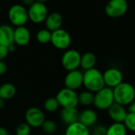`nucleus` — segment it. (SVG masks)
<instances>
[{"instance_id":"obj_1","label":"nucleus","mask_w":135,"mask_h":135,"mask_svg":"<svg viewBox=\"0 0 135 135\" xmlns=\"http://www.w3.org/2000/svg\"><path fill=\"white\" fill-rule=\"evenodd\" d=\"M114 103L123 107L129 106L135 99V88L127 82H122L113 89Z\"/></svg>"},{"instance_id":"obj_2","label":"nucleus","mask_w":135,"mask_h":135,"mask_svg":"<svg viewBox=\"0 0 135 135\" xmlns=\"http://www.w3.org/2000/svg\"><path fill=\"white\" fill-rule=\"evenodd\" d=\"M83 85L92 93L99 91L105 87L103 73L95 68L84 71L83 73Z\"/></svg>"},{"instance_id":"obj_3","label":"nucleus","mask_w":135,"mask_h":135,"mask_svg":"<svg viewBox=\"0 0 135 135\" xmlns=\"http://www.w3.org/2000/svg\"><path fill=\"white\" fill-rule=\"evenodd\" d=\"M113 103H114V99L111 88L104 87L94 94L93 105L96 109L106 110H108Z\"/></svg>"},{"instance_id":"obj_4","label":"nucleus","mask_w":135,"mask_h":135,"mask_svg":"<svg viewBox=\"0 0 135 135\" xmlns=\"http://www.w3.org/2000/svg\"><path fill=\"white\" fill-rule=\"evenodd\" d=\"M56 99L62 108H76L79 105L76 91L66 88H62L57 92Z\"/></svg>"},{"instance_id":"obj_5","label":"nucleus","mask_w":135,"mask_h":135,"mask_svg":"<svg viewBox=\"0 0 135 135\" xmlns=\"http://www.w3.org/2000/svg\"><path fill=\"white\" fill-rule=\"evenodd\" d=\"M8 18L11 23L16 26H23L29 20L28 12L23 5H13L8 11Z\"/></svg>"},{"instance_id":"obj_6","label":"nucleus","mask_w":135,"mask_h":135,"mask_svg":"<svg viewBox=\"0 0 135 135\" xmlns=\"http://www.w3.org/2000/svg\"><path fill=\"white\" fill-rule=\"evenodd\" d=\"M81 54L76 49L66 50L61 57V65L68 72L78 69L80 66Z\"/></svg>"},{"instance_id":"obj_7","label":"nucleus","mask_w":135,"mask_h":135,"mask_svg":"<svg viewBox=\"0 0 135 135\" xmlns=\"http://www.w3.org/2000/svg\"><path fill=\"white\" fill-rule=\"evenodd\" d=\"M128 10L127 0H110L105 7L106 15L111 18L123 16Z\"/></svg>"},{"instance_id":"obj_8","label":"nucleus","mask_w":135,"mask_h":135,"mask_svg":"<svg viewBox=\"0 0 135 135\" xmlns=\"http://www.w3.org/2000/svg\"><path fill=\"white\" fill-rule=\"evenodd\" d=\"M28 18L35 24L41 23L45 21L48 16V8L45 3L35 2L27 10Z\"/></svg>"},{"instance_id":"obj_9","label":"nucleus","mask_w":135,"mask_h":135,"mask_svg":"<svg viewBox=\"0 0 135 135\" xmlns=\"http://www.w3.org/2000/svg\"><path fill=\"white\" fill-rule=\"evenodd\" d=\"M50 42L56 49L60 50H65L70 46L72 38L69 32L60 28L52 32Z\"/></svg>"},{"instance_id":"obj_10","label":"nucleus","mask_w":135,"mask_h":135,"mask_svg":"<svg viewBox=\"0 0 135 135\" xmlns=\"http://www.w3.org/2000/svg\"><path fill=\"white\" fill-rule=\"evenodd\" d=\"M26 122L33 128H37L41 126L42 123L45 120V116L44 112L36 107H30L25 114Z\"/></svg>"},{"instance_id":"obj_11","label":"nucleus","mask_w":135,"mask_h":135,"mask_svg":"<svg viewBox=\"0 0 135 135\" xmlns=\"http://www.w3.org/2000/svg\"><path fill=\"white\" fill-rule=\"evenodd\" d=\"M103 76L105 87L110 88L111 89L123 82V74L118 69H116V68L107 69L103 73Z\"/></svg>"},{"instance_id":"obj_12","label":"nucleus","mask_w":135,"mask_h":135,"mask_svg":"<svg viewBox=\"0 0 135 135\" xmlns=\"http://www.w3.org/2000/svg\"><path fill=\"white\" fill-rule=\"evenodd\" d=\"M64 82L66 88L76 91L83 85V73L78 69L70 71L65 76Z\"/></svg>"},{"instance_id":"obj_13","label":"nucleus","mask_w":135,"mask_h":135,"mask_svg":"<svg viewBox=\"0 0 135 135\" xmlns=\"http://www.w3.org/2000/svg\"><path fill=\"white\" fill-rule=\"evenodd\" d=\"M30 41V32L25 26L16 27L14 30V43L19 46H26Z\"/></svg>"},{"instance_id":"obj_14","label":"nucleus","mask_w":135,"mask_h":135,"mask_svg":"<svg viewBox=\"0 0 135 135\" xmlns=\"http://www.w3.org/2000/svg\"><path fill=\"white\" fill-rule=\"evenodd\" d=\"M107 110H108V115L110 118L114 122L123 123L128 113L123 106L118 104L116 103H113Z\"/></svg>"},{"instance_id":"obj_15","label":"nucleus","mask_w":135,"mask_h":135,"mask_svg":"<svg viewBox=\"0 0 135 135\" xmlns=\"http://www.w3.org/2000/svg\"><path fill=\"white\" fill-rule=\"evenodd\" d=\"M14 43V29L8 25L0 26V45L9 47Z\"/></svg>"},{"instance_id":"obj_16","label":"nucleus","mask_w":135,"mask_h":135,"mask_svg":"<svg viewBox=\"0 0 135 135\" xmlns=\"http://www.w3.org/2000/svg\"><path fill=\"white\" fill-rule=\"evenodd\" d=\"M45 22L46 29L50 32H53L61 28L63 23V17L60 14L53 12L48 15Z\"/></svg>"},{"instance_id":"obj_17","label":"nucleus","mask_w":135,"mask_h":135,"mask_svg":"<svg viewBox=\"0 0 135 135\" xmlns=\"http://www.w3.org/2000/svg\"><path fill=\"white\" fill-rule=\"evenodd\" d=\"M79 111L76 108H62L60 110V119L61 121L69 126L74 122H78L79 119Z\"/></svg>"},{"instance_id":"obj_18","label":"nucleus","mask_w":135,"mask_h":135,"mask_svg":"<svg viewBox=\"0 0 135 135\" xmlns=\"http://www.w3.org/2000/svg\"><path fill=\"white\" fill-rule=\"evenodd\" d=\"M98 119L97 113L92 109H86L80 113L78 122L82 123L87 127L94 126Z\"/></svg>"},{"instance_id":"obj_19","label":"nucleus","mask_w":135,"mask_h":135,"mask_svg":"<svg viewBox=\"0 0 135 135\" xmlns=\"http://www.w3.org/2000/svg\"><path fill=\"white\" fill-rule=\"evenodd\" d=\"M64 135H91L90 129L80 122L67 126Z\"/></svg>"},{"instance_id":"obj_20","label":"nucleus","mask_w":135,"mask_h":135,"mask_svg":"<svg viewBox=\"0 0 135 135\" xmlns=\"http://www.w3.org/2000/svg\"><path fill=\"white\" fill-rule=\"evenodd\" d=\"M96 64V56L94 53L91 52H87L81 55L80 59V66L82 69L84 71L91 69L95 68V65Z\"/></svg>"},{"instance_id":"obj_21","label":"nucleus","mask_w":135,"mask_h":135,"mask_svg":"<svg viewBox=\"0 0 135 135\" xmlns=\"http://www.w3.org/2000/svg\"><path fill=\"white\" fill-rule=\"evenodd\" d=\"M16 94V88L11 83H5L0 86V98L3 100L12 99Z\"/></svg>"},{"instance_id":"obj_22","label":"nucleus","mask_w":135,"mask_h":135,"mask_svg":"<svg viewBox=\"0 0 135 135\" xmlns=\"http://www.w3.org/2000/svg\"><path fill=\"white\" fill-rule=\"evenodd\" d=\"M107 135H127V129L122 122H114L107 128Z\"/></svg>"},{"instance_id":"obj_23","label":"nucleus","mask_w":135,"mask_h":135,"mask_svg":"<svg viewBox=\"0 0 135 135\" xmlns=\"http://www.w3.org/2000/svg\"><path fill=\"white\" fill-rule=\"evenodd\" d=\"M78 102L79 104L84 107L92 105L94 102V93L88 90L81 91L80 94H78Z\"/></svg>"},{"instance_id":"obj_24","label":"nucleus","mask_w":135,"mask_h":135,"mask_svg":"<svg viewBox=\"0 0 135 135\" xmlns=\"http://www.w3.org/2000/svg\"><path fill=\"white\" fill-rule=\"evenodd\" d=\"M51 36L52 32L47 29H42L37 31L36 34V39L41 44H48L51 41Z\"/></svg>"},{"instance_id":"obj_25","label":"nucleus","mask_w":135,"mask_h":135,"mask_svg":"<svg viewBox=\"0 0 135 135\" xmlns=\"http://www.w3.org/2000/svg\"><path fill=\"white\" fill-rule=\"evenodd\" d=\"M60 105L56 97H50L47 99L44 103V108L48 112H55L58 110Z\"/></svg>"},{"instance_id":"obj_26","label":"nucleus","mask_w":135,"mask_h":135,"mask_svg":"<svg viewBox=\"0 0 135 135\" xmlns=\"http://www.w3.org/2000/svg\"><path fill=\"white\" fill-rule=\"evenodd\" d=\"M41 128L45 133H46L48 134H52L56 131L57 126L54 121L50 120V119H48V120L45 119V122L41 125Z\"/></svg>"},{"instance_id":"obj_27","label":"nucleus","mask_w":135,"mask_h":135,"mask_svg":"<svg viewBox=\"0 0 135 135\" xmlns=\"http://www.w3.org/2000/svg\"><path fill=\"white\" fill-rule=\"evenodd\" d=\"M127 130L135 133V114L127 113V115L123 122Z\"/></svg>"},{"instance_id":"obj_28","label":"nucleus","mask_w":135,"mask_h":135,"mask_svg":"<svg viewBox=\"0 0 135 135\" xmlns=\"http://www.w3.org/2000/svg\"><path fill=\"white\" fill-rule=\"evenodd\" d=\"M30 132L31 127L26 122L19 124L16 128V135H30Z\"/></svg>"},{"instance_id":"obj_29","label":"nucleus","mask_w":135,"mask_h":135,"mask_svg":"<svg viewBox=\"0 0 135 135\" xmlns=\"http://www.w3.org/2000/svg\"><path fill=\"white\" fill-rule=\"evenodd\" d=\"M91 135H107V127L103 125L95 126L91 133Z\"/></svg>"},{"instance_id":"obj_30","label":"nucleus","mask_w":135,"mask_h":135,"mask_svg":"<svg viewBox=\"0 0 135 135\" xmlns=\"http://www.w3.org/2000/svg\"><path fill=\"white\" fill-rule=\"evenodd\" d=\"M9 52L8 47L0 45V60H4V59L8 56Z\"/></svg>"},{"instance_id":"obj_31","label":"nucleus","mask_w":135,"mask_h":135,"mask_svg":"<svg viewBox=\"0 0 135 135\" xmlns=\"http://www.w3.org/2000/svg\"><path fill=\"white\" fill-rule=\"evenodd\" d=\"M7 70V66L3 60H0V76L6 73Z\"/></svg>"},{"instance_id":"obj_32","label":"nucleus","mask_w":135,"mask_h":135,"mask_svg":"<svg viewBox=\"0 0 135 135\" xmlns=\"http://www.w3.org/2000/svg\"><path fill=\"white\" fill-rule=\"evenodd\" d=\"M128 111L129 113L135 114V99L128 106Z\"/></svg>"},{"instance_id":"obj_33","label":"nucleus","mask_w":135,"mask_h":135,"mask_svg":"<svg viewBox=\"0 0 135 135\" xmlns=\"http://www.w3.org/2000/svg\"><path fill=\"white\" fill-rule=\"evenodd\" d=\"M22 2L25 6L30 7L33 3H35V0H22Z\"/></svg>"},{"instance_id":"obj_34","label":"nucleus","mask_w":135,"mask_h":135,"mask_svg":"<svg viewBox=\"0 0 135 135\" xmlns=\"http://www.w3.org/2000/svg\"><path fill=\"white\" fill-rule=\"evenodd\" d=\"M0 135H9V131L3 126H0Z\"/></svg>"},{"instance_id":"obj_35","label":"nucleus","mask_w":135,"mask_h":135,"mask_svg":"<svg viewBox=\"0 0 135 135\" xmlns=\"http://www.w3.org/2000/svg\"><path fill=\"white\" fill-rule=\"evenodd\" d=\"M5 100L2 99L1 98H0V110H1L3 107H4V105H5Z\"/></svg>"},{"instance_id":"obj_36","label":"nucleus","mask_w":135,"mask_h":135,"mask_svg":"<svg viewBox=\"0 0 135 135\" xmlns=\"http://www.w3.org/2000/svg\"><path fill=\"white\" fill-rule=\"evenodd\" d=\"M49 0H35V2H38V3H45Z\"/></svg>"}]
</instances>
